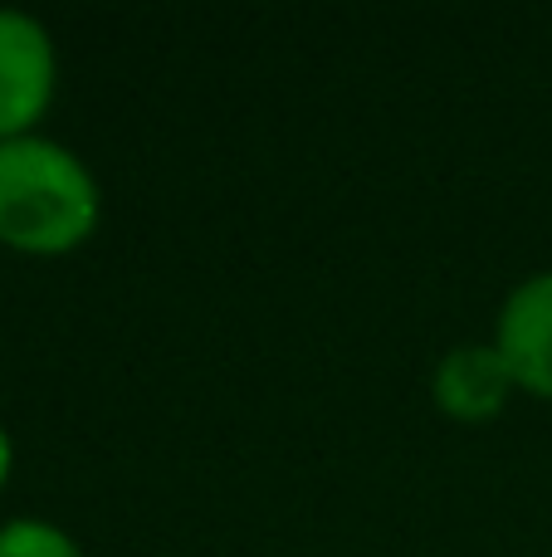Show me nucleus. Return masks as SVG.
I'll return each instance as SVG.
<instances>
[{
    "label": "nucleus",
    "mask_w": 552,
    "mask_h": 557,
    "mask_svg": "<svg viewBox=\"0 0 552 557\" xmlns=\"http://www.w3.org/2000/svg\"><path fill=\"white\" fill-rule=\"evenodd\" d=\"M0 557H88V553L64 523L15 513V519H0Z\"/></svg>",
    "instance_id": "nucleus-5"
},
{
    "label": "nucleus",
    "mask_w": 552,
    "mask_h": 557,
    "mask_svg": "<svg viewBox=\"0 0 552 557\" xmlns=\"http://www.w3.org/2000/svg\"><path fill=\"white\" fill-rule=\"evenodd\" d=\"M489 343L499 347L518 396L552 401V270L524 274L504 294Z\"/></svg>",
    "instance_id": "nucleus-3"
},
{
    "label": "nucleus",
    "mask_w": 552,
    "mask_h": 557,
    "mask_svg": "<svg viewBox=\"0 0 552 557\" xmlns=\"http://www.w3.org/2000/svg\"><path fill=\"white\" fill-rule=\"evenodd\" d=\"M59 98V45L29 10L0 5V143L45 133Z\"/></svg>",
    "instance_id": "nucleus-2"
},
{
    "label": "nucleus",
    "mask_w": 552,
    "mask_h": 557,
    "mask_svg": "<svg viewBox=\"0 0 552 557\" xmlns=\"http://www.w3.org/2000/svg\"><path fill=\"white\" fill-rule=\"evenodd\" d=\"M10 480H15V435H10V425L0 421V494L10 490Z\"/></svg>",
    "instance_id": "nucleus-6"
},
{
    "label": "nucleus",
    "mask_w": 552,
    "mask_h": 557,
    "mask_svg": "<svg viewBox=\"0 0 552 557\" xmlns=\"http://www.w3.org/2000/svg\"><path fill=\"white\" fill-rule=\"evenodd\" d=\"M514 396H518V386H514L504 357H499V347L489 343V337L446 347L440 362L430 367V401H436V411L455 425L499 421Z\"/></svg>",
    "instance_id": "nucleus-4"
},
{
    "label": "nucleus",
    "mask_w": 552,
    "mask_h": 557,
    "mask_svg": "<svg viewBox=\"0 0 552 557\" xmlns=\"http://www.w3.org/2000/svg\"><path fill=\"white\" fill-rule=\"evenodd\" d=\"M103 225L98 172L68 143L29 133L0 143V250L64 260Z\"/></svg>",
    "instance_id": "nucleus-1"
}]
</instances>
